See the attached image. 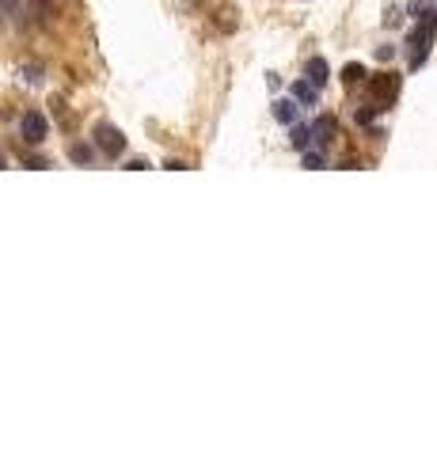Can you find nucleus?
Here are the masks:
<instances>
[{
  "label": "nucleus",
  "mask_w": 437,
  "mask_h": 456,
  "mask_svg": "<svg viewBox=\"0 0 437 456\" xmlns=\"http://www.w3.org/2000/svg\"><path fill=\"white\" fill-rule=\"evenodd\" d=\"M20 133H23V141H31V145L46 141V118L39 115V110H27L23 122H20Z\"/></svg>",
  "instance_id": "nucleus-1"
},
{
  "label": "nucleus",
  "mask_w": 437,
  "mask_h": 456,
  "mask_svg": "<svg viewBox=\"0 0 437 456\" xmlns=\"http://www.w3.org/2000/svg\"><path fill=\"white\" fill-rule=\"evenodd\" d=\"M96 137H99V148L103 152H110V156H118V152H126V137H122V129H115V126H99L96 129Z\"/></svg>",
  "instance_id": "nucleus-2"
},
{
  "label": "nucleus",
  "mask_w": 437,
  "mask_h": 456,
  "mask_svg": "<svg viewBox=\"0 0 437 456\" xmlns=\"http://www.w3.org/2000/svg\"><path fill=\"white\" fill-rule=\"evenodd\" d=\"M304 72H308V80L315 84V88H323V84L331 80V65L323 61V58H312L308 65H304Z\"/></svg>",
  "instance_id": "nucleus-3"
},
{
  "label": "nucleus",
  "mask_w": 437,
  "mask_h": 456,
  "mask_svg": "<svg viewBox=\"0 0 437 456\" xmlns=\"http://www.w3.org/2000/svg\"><path fill=\"white\" fill-rule=\"evenodd\" d=\"M274 118H278V122H285V126H293L296 122V103H293V99H278V103H274Z\"/></svg>",
  "instance_id": "nucleus-4"
},
{
  "label": "nucleus",
  "mask_w": 437,
  "mask_h": 456,
  "mask_svg": "<svg viewBox=\"0 0 437 456\" xmlns=\"http://www.w3.org/2000/svg\"><path fill=\"white\" fill-rule=\"evenodd\" d=\"M315 91H320V88H315V84L312 80H296L293 84V99H301V103H315Z\"/></svg>",
  "instance_id": "nucleus-5"
},
{
  "label": "nucleus",
  "mask_w": 437,
  "mask_h": 456,
  "mask_svg": "<svg viewBox=\"0 0 437 456\" xmlns=\"http://www.w3.org/2000/svg\"><path fill=\"white\" fill-rule=\"evenodd\" d=\"M289 141H293V148H301V152H304V148L312 145V129H308V126H296V122H293V137H289Z\"/></svg>",
  "instance_id": "nucleus-6"
},
{
  "label": "nucleus",
  "mask_w": 437,
  "mask_h": 456,
  "mask_svg": "<svg viewBox=\"0 0 437 456\" xmlns=\"http://www.w3.org/2000/svg\"><path fill=\"white\" fill-rule=\"evenodd\" d=\"M331 133H334V122H331V118H320V122L312 126V141H320V145L327 141Z\"/></svg>",
  "instance_id": "nucleus-7"
},
{
  "label": "nucleus",
  "mask_w": 437,
  "mask_h": 456,
  "mask_svg": "<svg viewBox=\"0 0 437 456\" xmlns=\"http://www.w3.org/2000/svg\"><path fill=\"white\" fill-rule=\"evenodd\" d=\"M373 91H380V96L392 99L396 91H399V80H396V77H380V80H373Z\"/></svg>",
  "instance_id": "nucleus-8"
},
{
  "label": "nucleus",
  "mask_w": 437,
  "mask_h": 456,
  "mask_svg": "<svg viewBox=\"0 0 437 456\" xmlns=\"http://www.w3.org/2000/svg\"><path fill=\"white\" fill-rule=\"evenodd\" d=\"M69 156H72V160H77V164H88V160H91V148H84V145H72V148H69Z\"/></svg>",
  "instance_id": "nucleus-9"
},
{
  "label": "nucleus",
  "mask_w": 437,
  "mask_h": 456,
  "mask_svg": "<svg viewBox=\"0 0 437 456\" xmlns=\"http://www.w3.org/2000/svg\"><path fill=\"white\" fill-rule=\"evenodd\" d=\"M304 167H308V171H320V167H323V156H320V152H308V148H304Z\"/></svg>",
  "instance_id": "nucleus-10"
},
{
  "label": "nucleus",
  "mask_w": 437,
  "mask_h": 456,
  "mask_svg": "<svg viewBox=\"0 0 437 456\" xmlns=\"http://www.w3.org/2000/svg\"><path fill=\"white\" fill-rule=\"evenodd\" d=\"M361 77H365V69H361V65H346V69H342V80H350V84L361 80Z\"/></svg>",
  "instance_id": "nucleus-11"
},
{
  "label": "nucleus",
  "mask_w": 437,
  "mask_h": 456,
  "mask_svg": "<svg viewBox=\"0 0 437 456\" xmlns=\"http://www.w3.org/2000/svg\"><path fill=\"white\" fill-rule=\"evenodd\" d=\"M217 23H221V31H232V8H221V12H217Z\"/></svg>",
  "instance_id": "nucleus-12"
},
{
  "label": "nucleus",
  "mask_w": 437,
  "mask_h": 456,
  "mask_svg": "<svg viewBox=\"0 0 437 456\" xmlns=\"http://www.w3.org/2000/svg\"><path fill=\"white\" fill-rule=\"evenodd\" d=\"M12 12H15V0H0V20H8Z\"/></svg>",
  "instance_id": "nucleus-13"
},
{
  "label": "nucleus",
  "mask_w": 437,
  "mask_h": 456,
  "mask_svg": "<svg viewBox=\"0 0 437 456\" xmlns=\"http://www.w3.org/2000/svg\"><path fill=\"white\" fill-rule=\"evenodd\" d=\"M399 15H403V12H399V8H388V15H384V23H388V27H396V23H399Z\"/></svg>",
  "instance_id": "nucleus-14"
}]
</instances>
